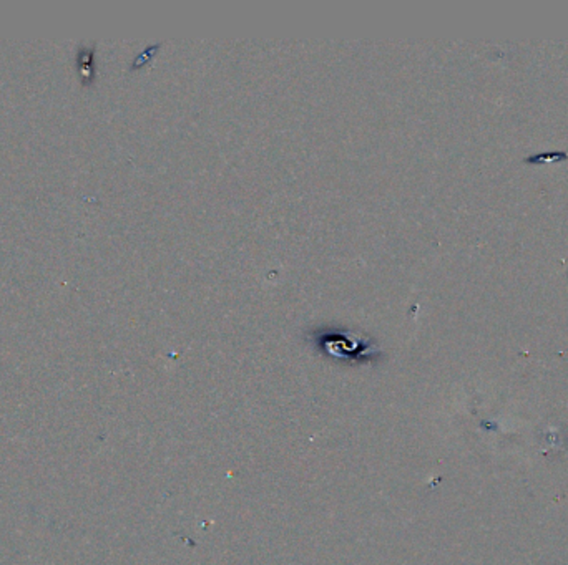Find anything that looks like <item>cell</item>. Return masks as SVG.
<instances>
[{"instance_id":"1","label":"cell","mask_w":568,"mask_h":565,"mask_svg":"<svg viewBox=\"0 0 568 565\" xmlns=\"http://www.w3.org/2000/svg\"><path fill=\"white\" fill-rule=\"evenodd\" d=\"M321 345H324L326 350L329 353H334V355L338 357H342L344 353H347V355H356V353H359L357 350H361L363 348V340L359 338H352L349 334H344V335H339V334H326L322 336L321 340Z\"/></svg>"},{"instance_id":"2","label":"cell","mask_w":568,"mask_h":565,"mask_svg":"<svg viewBox=\"0 0 568 565\" xmlns=\"http://www.w3.org/2000/svg\"><path fill=\"white\" fill-rule=\"evenodd\" d=\"M92 57L93 54L90 50L87 51H81L80 57H79V63H80V72L84 76H92L93 75V63H92Z\"/></svg>"},{"instance_id":"3","label":"cell","mask_w":568,"mask_h":565,"mask_svg":"<svg viewBox=\"0 0 568 565\" xmlns=\"http://www.w3.org/2000/svg\"><path fill=\"white\" fill-rule=\"evenodd\" d=\"M160 47H161L160 43H157V45H153V47H148V49H146V50L143 51V55H140V57L135 60V63H133V65H135V67H139V65L146 63V62H148V58L153 57L155 51L160 49Z\"/></svg>"}]
</instances>
